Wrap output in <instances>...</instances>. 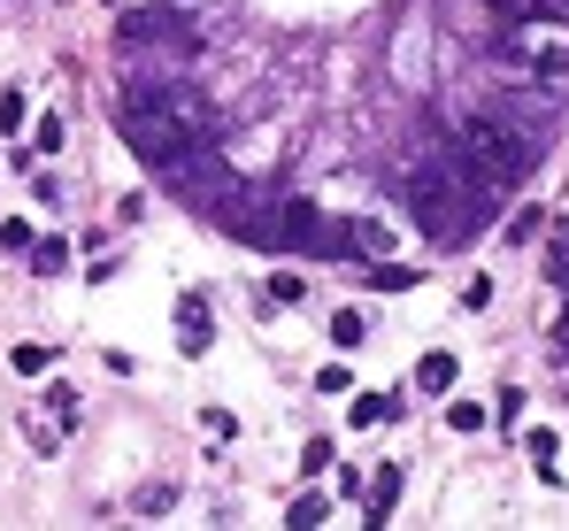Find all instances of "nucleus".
Masks as SVG:
<instances>
[{
  "instance_id": "f257e3e1",
  "label": "nucleus",
  "mask_w": 569,
  "mask_h": 531,
  "mask_svg": "<svg viewBox=\"0 0 569 531\" xmlns=\"http://www.w3.org/2000/svg\"><path fill=\"white\" fill-rule=\"evenodd\" d=\"M116 124H124V139L139 147L154 170H177L185 155H200L208 139H216V108L193 93V85H154V93H124V108H116Z\"/></svg>"
},
{
  "instance_id": "423d86ee",
  "label": "nucleus",
  "mask_w": 569,
  "mask_h": 531,
  "mask_svg": "<svg viewBox=\"0 0 569 531\" xmlns=\"http://www.w3.org/2000/svg\"><path fill=\"white\" fill-rule=\"evenodd\" d=\"M370 285H377V293H401V285H416V278H408V270H393V262H377V270H370Z\"/></svg>"
},
{
  "instance_id": "1a4fd4ad",
  "label": "nucleus",
  "mask_w": 569,
  "mask_h": 531,
  "mask_svg": "<svg viewBox=\"0 0 569 531\" xmlns=\"http://www.w3.org/2000/svg\"><path fill=\"white\" fill-rule=\"evenodd\" d=\"M331 340H339V347H362V316H354V309H346V316H339V324H331Z\"/></svg>"
},
{
  "instance_id": "0eeeda50",
  "label": "nucleus",
  "mask_w": 569,
  "mask_h": 531,
  "mask_svg": "<svg viewBox=\"0 0 569 531\" xmlns=\"http://www.w3.org/2000/svg\"><path fill=\"white\" fill-rule=\"evenodd\" d=\"M547 278H555V285H562V293H569V231H562V239H555V254H547Z\"/></svg>"
},
{
  "instance_id": "6e6552de",
  "label": "nucleus",
  "mask_w": 569,
  "mask_h": 531,
  "mask_svg": "<svg viewBox=\"0 0 569 531\" xmlns=\"http://www.w3.org/2000/svg\"><path fill=\"white\" fill-rule=\"evenodd\" d=\"M416 377H424L431 393H438V385H454V362H446V354H431V362H424V369H416Z\"/></svg>"
},
{
  "instance_id": "39448f33",
  "label": "nucleus",
  "mask_w": 569,
  "mask_h": 531,
  "mask_svg": "<svg viewBox=\"0 0 569 531\" xmlns=\"http://www.w3.org/2000/svg\"><path fill=\"white\" fill-rule=\"evenodd\" d=\"M278 231L292 239V247H346V231H339V223H323V216H315L308 200H292V208H284V223H278Z\"/></svg>"
},
{
  "instance_id": "7ed1b4c3",
  "label": "nucleus",
  "mask_w": 569,
  "mask_h": 531,
  "mask_svg": "<svg viewBox=\"0 0 569 531\" xmlns=\"http://www.w3.org/2000/svg\"><path fill=\"white\" fill-rule=\"evenodd\" d=\"M454 147H462V155H469L477 170L493 177V185H516V177H531V163H539V147H531V139H524L516 124L485 116V108L454 124Z\"/></svg>"
},
{
  "instance_id": "f03ea898",
  "label": "nucleus",
  "mask_w": 569,
  "mask_h": 531,
  "mask_svg": "<svg viewBox=\"0 0 569 531\" xmlns=\"http://www.w3.org/2000/svg\"><path fill=\"white\" fill-rule=\"evenodd\" d=\"M401 200H408V216L424 223L438 247H454V239H469V231H477V208H469V192H462L446 170H431V163L401 170Z\"/></svg>"
},
{
  "instance_id": "9d476101",
  "label": "nucleus",
  "mask_w": 569,
  "mask_h": 531,
  "mask_svg": "<svg viewBox=\"0 0 569 531\" xmlns=\"http://www.w3.org/2000/svg\"><path fill=\"white\" fill-rule=\"evenodd\" d=\"M185 8H193V0H185Z\"/></svg>"
},
{
  "instance_id": "20e7f679",
  "label": "nucleus",
  "mask_w": 569,
  "mask_h": 531,
  "mask_svg": "<svg viewBox=\"0 0 569 531\" xmlns=\"http://www.w3.org/2000/svg\"><path fill=\"white\" fill-rule=\"evenodd\" d=\"M500 54H508L516 70H531L547 93H562V85H569V31H562V23H547V15H531V8H524V23L500 39Z\"/></svg>"
}]
</instances>
